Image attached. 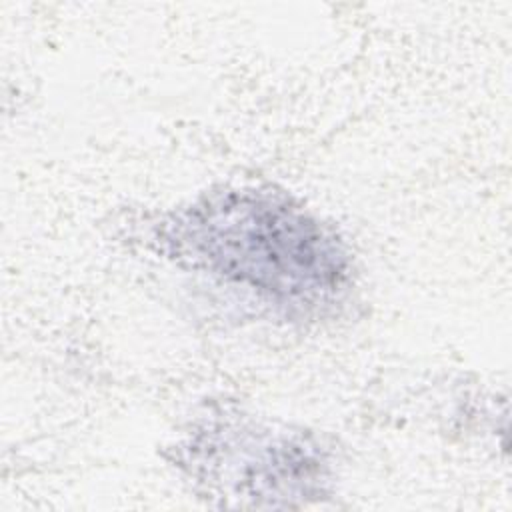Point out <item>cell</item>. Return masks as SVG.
<instances>
[{"mask_svg":"<svg viewBox=\"0 0 512 512\" xmlns=\"http://www.w3.org/2000/svg\"><path fill=\"white\" fill-rule=\"evenodd\" d=\"M176 256L280 304H318L346 278V258L312 216L264 192L210 196L176 214Z\"/></svg>","mask_w":512,"mask_h":512,"instance_id":"obj_1","label":"cell"}]
</instances>
